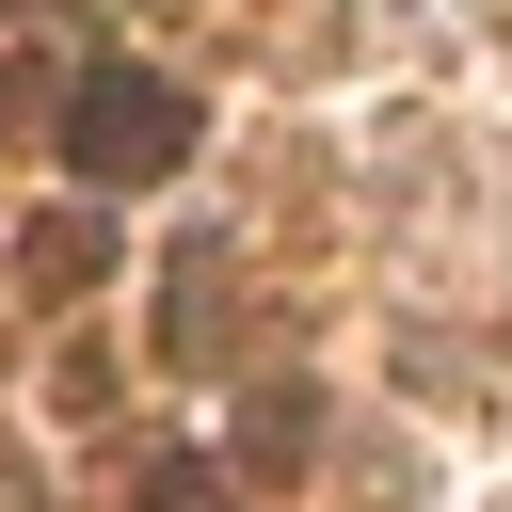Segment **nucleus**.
<instances>
[{
	"mask_svg": "<svg viewBox=\"0 0 512 512\" xmlns=\"http://www.w3.org/2000/svg\"><path fill=\"white\" fill-rule=\"evenodd\" d=\"M144 512H240V480H224V464H192V448H176V464H144Z\"/></svg>",
	"mask_w": 512,
	"mask_h": 512,
	"instance_id": "3",
	"label": "nucleus"
},
{
	"mask_svg": "<svg viewBox=\"0 0 512 512\" xmlns=\"http://www.w3.org/2000/svg\"><path fill=\"white\" fill-rule=\"evenodd\" d=\"M64 160H80L96 192H160V176L192 160V96H176L160 64H80V96H64Z\"/></svg>",
	"mask_w": 512,
	"mask_h": 512,
	"instance_id": "1",
	"label": "nucleus"
},
{
	"mask_svg": "<svg viewBox=\"0 0 512 512\" xmlns=\"http://www.w3.org/2000/svg\"><path fill=\"white\" fill-rule=\"evenodd\" d=\"M16 256H32V288H48V304H80V288L112 272V240H96V208H48V224H32Z\"/></svg>",
	"mask_w": 512,
	"mask_h": 512,
	"instance_id": "2",
	"label": "nucleus"
}]
</instances>
